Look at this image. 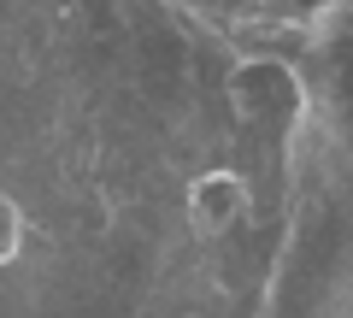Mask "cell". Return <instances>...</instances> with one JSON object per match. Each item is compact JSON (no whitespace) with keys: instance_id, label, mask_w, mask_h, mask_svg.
Instances as JSON below:
<instances>
[{"instance_id":"6da1fadb","label":"cell","mask_w":353,"mask_h":318,"mask_svg":"<svg viewBox=\"0 0 353 318\" xmlns=\"http://www.w3.org/2000/svg\"><path fill=\"white\" fill-rule=\"evenodd\" d=\"M230 106L248 124H289L301 112V77L294 65H283L277 53H259V59H241L230 71Z\"/></svg>"},{"instance_id":"7a4b0ae2","label":"cell","mask_w":353,"mask_h":318,"mask_svg":"<svg viewBox=\"0 0 353 318\" xmlns=\"http://www.w3.org/2000/svg\"><path fill=\"white\" fill-rule=\"evenodd\" d=\"M189 218L206 236H224V230L248 224V183H241L236 171H206L189 189Z\"/></svg>"},{"instance_id":"3957f363","label":"cell","mask_w":353,"mask_h":318,"mask_svg":"<svg viewBox=\"0 0 353 318\" xmlns=\"http://www.w3.org/2000/svg\"><path fill=\"white\" fill-rule=\"evenodd\" d=\"M18 236H24V218H18L12 195H0V266L18 254Z\"/></svg>"}]
</instances>
